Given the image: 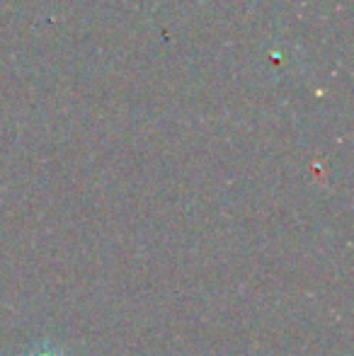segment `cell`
Returning a JSON list of instances; mask_svg holds the SVG:
<instances>
[{
  "label": "cell",
  "instance_id": "6da1fadb",
  "mask_svg": "<svg viewBox=\"0 0 354 356\" xmlns=\"http://www.w3.org/2000/svg\"><path fill=\"white\" fill-rule=\"evenodd\" d=\"M24 356H66L61 352V349H56V347H51V344H37V347H32Z\"/></svg>",
  "mask_w": 354,
  "mask_h": 356
}]
</instances>
